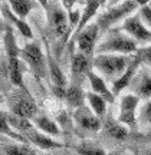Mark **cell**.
I'll return each instance as SVG.
<instances>
[{
  "label": "cell",
  "instance_id": "cell-1",
  "mask_svg": "<svg viewBox=\"0 0 151 155\" xmlns=\"http://www.w3.org/2000/svg\"><path fill=\"white\" fill-rule=\"evenodd\" d=\"M45 12L50 33L55 36V39L58 40V45H61V48L65 46L69 42L71 35H72V28L69 23L68 12L65 10L62 3H58V0H49Z\"/></svg>",
  "mask_w": 151,
  "mask_h": 155
},
{
  "label": "cell",
  "instance_id": "cell-2",
  "mask_svg": "<svg viewBox=\"0 0 151 155\" xmlns=\"http://www.w3.org/2000/svg\"><path fill=\"white\" fill-rule=\"evenodd\" d=\"M133 55L119 53H95L92 58V68L105 81H115L127 69Z\"/></svg>",
  "mask_w": 151,
  "mask_h": 155
},
{
  "label": "cell",
  "instance_id": "cell-3",
  "mask_svg": "<svg viewBox=\"0 0 151 155\" xmlns=\"http://www.w3.org/2000/svg\"><path fill=\"white\" fill-rule=\"evenodd\" d=\"M20 58L39 83L49 78L48 58L38 40H30L23 48H20Z\"/></svg>",
  "mask_w": 151,
  "mask_h": 155
},
{
  "label": "cell",
  "instance_id": "cell-4",
  "mask_svg": "<svg viewBox=\"0 0 151 155\" xmlns=\"http://www.w3.org/2000/svg\"><path fill=\"white\" fill-rule=\"evenodd\" d=\"M138 42L129 35L121 33L119 30L111 29L99 45H96L95 53H119V55H134L138 49Z\"/></svg>",
  "mask_w": 151,
  "mask_h": 155
},
{
  "label": "cell",
  "instance_id": "cell-5",
  "mask_svg": "<svg viewBox=\"0 0 151 155\" xmlns=\"http://www.w3.org/2000/svg\"><path fill=\"white\" fill-rule=\"evenodd\" d=\"M138 6L140 5L135 0H124L118 5L109 6L104 13L96 16V25L99 26V30L101 32L111 30L118 22H124L128 16H131L138 9Z\"/></svg>",
  "mask_w": 151,
  "mask_h": 155
},
{
  "label": "cell",
  "instance_id": "cell-6",
  "mask_svg": "<svg viewBox=\"0 0 151 155\" xmlns=\"http://www.w3.org/2000/svg\"><path fill=\"white\" fill-rule=\"evenodd\" d=\"M9 106L12 114L22 118L33 119L38 115V105L30 96L28 89L15 88V92H12L9 96Z\"/></svg>",
  "mask_w": 151,
  "mask_h": 155
},
{
  "label": "cell",
  "instance_id": "cell-7",
  "mask_svg": "<svg viewBox=\"0 0 151 155\" xmlns=\"http://www.w3.org/2000/svg\"><path fill=\"white\" fill-rule=\"evenodd\" d=\"M99 33H101V30H99V26L96 25V22H94V23L91 22L86 28H84L75 36V39L72 40V46L75 45L76 50L91 56V58H94L95 48H96V40H98Z\"/></svg>",
  "mask_w": 151,
  "mask_h": 155
},
{
  "label": "cell",
  "instance_id": "cell-8",
  "mask_svg": "<svg viewBox=\"0 0 151 155\" xmlns=\"http://www.w3.org/2000/svg\"><path fill=\"white\" fill-rule=\"evenodd\" d=\"M140 99L141 98L135 94L122 95L119 99V111L117 119L131 129H137V109L140 105Z\"/></svg>",
  "mask_w": 151,
  "mask_h": 155
},
{
  "label": "cell",
  "instance_id": "cell-9",
  "mask_svg": "<svg viewBox=\"0 0 151 155\" xmlns=\"http://www.w3.org/2000/svg\"><path fill=\"white\" fill-rule=\"evenodd\" d=\"M122 30L141 45L151 43V29L143 20L140 12L137 15H131L122 22Z\"/></svg>",
  "mask_w": 151,
  "mask_h": 155
},
{
  "label": "cell",
  "instance_id": "cell-10",
  "mask_svg": "<svg viewBox=\"0 0 151 155\" xmlns=\"http://www.w3.org/2000/svg\"><path fill=\"white\" fill-rule=\"evenodd\" d=\"M46 58H48V69H49V81H50L52 92H53L56 98L63 99L68 88L66 76H65V73L62 72L61 66L58 63V59L53 56V53L50 50L46 52Z\"/></svg>",
  "mask_w": 151,
  "mask_h": 155
},
{
  "label": "cell",
  "instance_id": "cell-11",
  "mask_svg": "<svg viewBox=\"0 0 151 155\" xmlns=\"http://www.w3.org/2000/svg\"><path fill=\"white\" fill-rule=\"evenodd\" d=\"M22 137L28 141V144H32V145H35V147L40 148V150H43V151H52V150L65 148V144H63V142H59V141H56V139L52 138L50 135L39 131L38 128L35 127V124H32L28 129L23 131Z\"/></svg>",
  "mask_w": 151,
  "mask_h": 155
},
{
  "label": "cell",
  "instance_id": "cell-12",
  "mask_svg": "<svg viewBox=\"0 0 151 155\" xmlns=\"http://www.w3.org/2000/svg\"><path fill=\"white\" fill-rule=\"evenodd\" d=\"M92 69V58L85 55L79 50H75L72 53V62H71V78L72 83H81L82 79L88 76V72Z\"/></svg>",
  "mask_w": 151,
  "mask_h": 155
},
{
  "label": "cell",
  "instance_id": "cell-13",
  "mask_svg": "<svg viewBox=\"0 0 151 155\" xmlns=\"http://www.w3.org/2000/svg\"><path fill=\"white\" fill-rule=\"evenodd\" d=\"M73 119L78 124L79 128L86 129V131H99L102 128V121L98 115H95L89 106H86L84 104L82 106H79L73 112Z\"/></svg>",
  "mask_w": 151,
  "mask_h": 155
},
{
  "label": "cell",
  "instance_id": "cell-14",
  "mask_svg": "<svg viewBox=\"0 0 151 155\" xmlns=\"http://www.w3.org/2000/svg\"><path fill=\"white\" fill-rule=\"evenodd\" d=\"M141 65H143V63L140 62V59L135 55H133V59L129 62V65L127 66V69H125L115 81H112V89H111L112 94L115 95V96H118L122 91H125V89L128 88L129 83L133 82V79L135 78V75H137V72H138V69H140Z\"/></svg>",
  "mask_w": 151,
  "mask_h": 155
},
{
  "label": "cell",
  "instance_id": "cell-15",
  "mask_svg": "<svg viewBox=\"0 0 151 155\" xmlns=\"http://www.w3.org/2000/svg\"><path fill=\"white\" fill-rule=\"evenodd\" d=\"M0 12H2V17L5 19V22L7 23V25H10V26H13L15 29H17V32L22 35L23 38L29 39V40H33V32H32V28L29 26V23L26 22L25 19H22V17H19L17 15H15V13L10 10L7 2H6V3H2Z\"/></svg>",
  "mask_w": 151,
  "mask_h": 155
},
{
  "label": "cell",
  "instance_id": "cell-16",
  "mask_svg": "<svg viewBox=\"0 0 151 155\" xmlns=\"http://www.w3.org/2000/svg\"><path fill=\"white\" fill-rule=\"evenodd\" d=\"M86 79H88V82L91 85V91L92 92H95V94L101 95L102 98H105L108 101V104H114L115 102V95L112 94V91L106 86V81L98 72H95L94 68L88 72Z\"/></svg>",
  "mask_w": 151,
  "mask_h": 155
},
{
  "label": "cell",
  "instance_id": "cell-17",
  "mask_svg": "<svg viewBox=\"0 0 151 155\" xmlns=\"http://www.w3.org/2000/svg\"><path fill=\"white\" fill-rule=\"evenodd\" d=\"M127 128L128 127H125L118 119H114L111 116H106L105 122H104V129H105L106 135L115 141H125L128 138L129 131Z\"/></svg>",
  "mask_w": 151,
  "mask_h": 155
},
{
  "label": "cell",
  "instance_id": "cell-18",
  "mask_svg": "<svg viewBox=\"0 0 151 155\" xmlns=\"http://www.w3.org/2000/svg\"><path fill=\"white\" fill-rule=\"evenodd\" d=\"M3 45H5L7 59L20 58V48L17 45L13 26H10V25H6V29H5V32H3Z\"/></svg>",
  "mask_w": 151,
  "mask_h": 155
},
{
  "label": "cell",
  "instance_id": "cell-19",
  "mask_svg": "<svg viewBox=\"0 0 151 155\" xmlns=\"http://www.w3.org/2000/svg\"><path fill=\"white\" fill-rule=\"evenodd\" d=\"M32 121H33L35 127L38 128L39 131L48 134V135H50V137H59V135L62 134L59 125H58L53 119H50L49 116L42 115V114H38Z\"/></svg>",
  "mask_w": 151,
  "mask_h": 155
},
{
  "label": "cell",
  "instance_id": "cell-20",
  "mask_svg": "<svg viewBox=\"0 0 151 155\" xmlns=\"http://www.w3.org/2000/svg\"><path fill=\"white\" fill-rule=\"evenodd\" d=\"M63 101L71 108H73V109H76V108L84 105L86 99H85V94H84V91H82V88H81V85H78V83L68 85Z\"/></svg>",
  "mask_w": 151,
  "mask_h": 155
},
{
  "label": "cell",
  "instance_id": "cell-21",
  "mask_svg": "<svg viewBox=\"0 0 151 155\" xmlns=\"http://www.w3.org/2000/svg\"><path fill=\"white\" fill-rule=\"evenodd\" d=\"M85 99H86V104L89 106L92 112L98 115L99 118H104L106 114V106H108V101L105 98H102L101 95L95 94V92H85Z\"/></svg>",
  "mask_w": 151,
  "mask_h": 155
},
{
  "label": "cell",
  "instance_id": "cell-22",
  "mask_svg": "<svg viewBox=\"0 0 151 155\" xmlns=\"http://www.w3.org/2000/svg\"><path fill=\"white\" fill-rule=\"evenodd\" d=\"M129 86L133 89V94H135L140 98H151V76L150 73L143 71L138 76V81L135 85L129 83ZM128 86V88H129Z\"/></svg>",
  "mask_w": 151,
  "mask_h": 155
},
{
  "label": "cell",
  "instance_id": "cell-23",
  "mask_svg": "<svg viewBox=\"0 0 151 155\" xmlns=\"http://www.w3.org/2000/svg\"><path fill=\"white\" fill-rule=\"evenodd\" d=\"M7 5L15 15H17L22 19H26L29 13L33 9H36L38 0H7Z\"/></svg>",
  "mask_w": 151,
  "mask_h": 155
},
{
  "label": "cell",
  "instance_id": "cell-24",
  "mask_svg": "<svg viewBox=\"0 0 151 155\" xmlns=\"http://www.w3.org/2000/svg\"><path fill=\"white\" fill-rule=\"evenodd\" d=\"M5 155H38L28 142H13L3 145Z\"/></svg>",
  "mask_w": 151,
  "mask_h": 155
},
{
  "label": "cell",
  "instance_id": "cell-25",
  "mask_svg": "<svg viewBox=\"0 0 151 155\" xmlns=\"http://www.w3.org/2000/svg\"><path fill=\"white\" fill-rule=\"evenodd\" d=\"M75 151L78 155H106L104 148H101L99 145L94 144V142H88V141H82L81 144H78L75 147Z\"/></svg>",
  "mask_w": 151,
  "mask_h": 155
},
{
  "label": "cell",
  "instance_id": "cell-26",
  "mask_svg": "<svg viewBox=\"0 0 151 155\" xmlns=\"http://www.w3.org/2000/svg\"><path fill=\"white\" fill-rule=\"evenodd\" d=\"M134 55L140 59L141 63H148V65H151V43L147 45V46H143V48H138Z\"/></svg>",
  "mask_w": 151,
  "mask_h": 155
},
{
  "label": "cell",
  "instance_id": "cell-27",
  "mask_svg": "<svg viewBox=\"0 0 151 155\" xmlns=\"http://www.w3.org/2000/svg\"><path fill=\"white\" fill-rule=\"evenodd\" d=\"M140 15L143 17V20L146 22V25L151 29V6L146 5V6H141L140 7Z\"/></svg>",
  "mask_w": 151,
  "mask_h": 155
},
{
  "label": "cell",
  "instance_id": "cell-28",
  "mask_svg": "<svg viewBox=\"0 0 151 155\" xmlns=\"http://www.w3.org/2000/svg\"><path fill=\"white\" fill-rule=\"evenodd\" d=\"M141 118H143V121L151 122V99L148 102H146V105L143 106V109H141Z\"/></svg>",
  "mask_w": 151,
  "mask_h": 155
},
{
  "label": "cell",
  "instance_id": "cell-29",
  "mask_svg": "<svg viewBox=\"0 0 151 155\" xmlns=\"http://www.w3.org/2000/svg\"><path fill=\"white\" fill-rule=\"evenodd\" d=\"M121 2H124V0H108L106 2V6L109 7V6H114V5H118V3H121ZM138 5H140V7L141 6H146V5H148V2L150 0H135Z\"/></svg>",
  "mask_w": 151,
  "mask_h": 155
},
{
  "label": "cell",
  "instance_id": "cell-30",
  "mask_svg": "<svg viewBox=\"0 0 151 155\" xmlns=\"http://www.w3.org/2000/svg\"><path fill=\"white\" fill-rule=\"evenodd\" d=\"M61 2H62V6L65 7V10H66V12L72 10L73 5L76 3V0H61Z\"/></svg>",
  "mask_w": 151,
  "mask_h": 155
},
{
  "label": "cell",
  "instance_id": "cell-31",
  "mask_svg": "<svg viewBox=\"0 0 151 155\" xmlns=\"http://www.w3.org/2000/svg\"><path fill=\"white\" fill-rule=\"evenodd\" d=\"M106 155H122V154H119V152H108Z\"/></svg>",
  "mask_w": 151,
  "mask_h": 155
},
{
  "label": "cell",
  "instance_id": "cell-32",
  "mask_svg": "<svg viewBox=\"0 0 151 155\" xmlns=\"http://www.w3.org/2000/svg\"><path fill=\"white\" fill-rule=\"evenodd\" d=\"M2 102H3V96L0 95V104H2Z\"/></svg>",
  "mask_w": 151,
  "mask_h": 155
},
{
  "label": "cell",
  "instance_id": "cell-33",
  "mask_svg": "<svg viewBox=\"0 0 151 155\" xmlns=\"http://www.w3.org/2000/svg\"><path fill=\"white\" fill-rule=\"evenodd\" d=\"M85 2H86V0H85Z\"/></svg>",
  "mask_w": 151,
  "mask_h": 155
},
{
  "label": "cell",
  "instance_id": "cell-34",
  "mask_svg": "<svg viewBox=\"0 0 151 155\" xmlns=\"http://www.w3.org/2000/svg\"><path fill=\"white\" fill-rule=\"evenodd\" d=\"M150 124H151V122H150Z\"/></svg>",
  "mask_w": 151,
  "mask_h": 155
}]
</instances>
